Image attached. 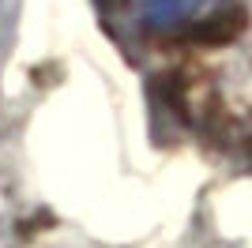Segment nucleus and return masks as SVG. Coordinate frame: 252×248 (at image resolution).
Segmentation results:
<instances>
[{"label": "nucleus", "instance_id": "nucleus-1", "mask_svg": "<svg viewBox=\"0 0 252 248\" xmlns=\"http://www.w3.org/2000/svg\"><path fill=\"white\" fill-rule=\"evenodd\" d=\"M147 31H177L211 15V0H128Z\"/></svg>", "mask_w": 252, "mask_h": 248}]
</instances>
